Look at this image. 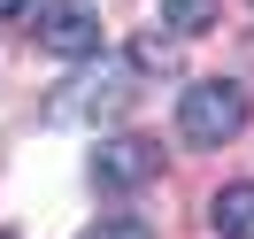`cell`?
Segmentation results:
<instances>
[{
    "instance_id": "cell-4",
    "label": "cell",
    "mask_w": 254,
    "mask_h": 239,
    "mask_svg": "<svg viewBox=\"0 0 254 239\" xmlns=\"http://www.w3.org/2000/svg\"><path fill=\"white\" fill-rule=\"evenodd\" d=\"M146 177H162V147H154V139L116 131V139L93 147V185H100V193H139Z\"/></svg>"
},
{
    "instance_id": "cell-2",
    "label": "cell",
    "mask_w": 254,
    "mask_h": 239,
    "mask_svg": "<svg viewBox=\"0 0 254 239\" xmlns=\"http://www.w3.org/2000/svg\"><path fill=\"white\" fill-rule=\"evenodd\" d=\"M124 100H131V70L124 62H100V70H77V78L47 100V116L54 124H100V116H116Z\"/></svg>"
},
{
    "instance_id": "cell-7",
    "label": "cell",
    "mask_w": 254,
    "mask_h": 239,
    "mask_svg": "<svg viewBox=\"0 0 254 239\" xmlns=\"http://www.w3.org/2000/svg\"><path fill=\"white\" fill-rule=\"evenodd\" d=\"M85 239H154V232H146L139 216H108V224H100V232H85Z\"/></svg>"
},
{
    "instance_id": "cell-8",
    "label": "cell",
    "mask_w": 254,
    "mask_h": 239,
    "mask_svg": "<svg viewBox=\"0 0 254 239\" xmlns=\"http://www.w3.org/2000/svg\"><path fill=\"white\" fill-rule=\"evenodd\" d=\"M23 8H31V0H0V23H8V16H23Z\"/></svg>"
},
{
    "instance_id": "cell-3",
    "label": "cell",
    "mask_w": 254,
    "mask_h": 239,
    "mask_svg": "<svg viewBox=\"0 0 254 239\" xmlns=\"http://www.w3.org/2000/svg\"><path fill=\"white\" fill-rule=\"evenodd\" d=\"M39 47L62 62H93L100 54V0H47L39 8Z\"/></svg>"
},
{
    "instance_id": "cell-6",
    "label": "cell",
    "mask_w": 254,
    "mask_h": 239,
    "mask_svg": "<svg viewBox=\"0 0 254 239\" xmlns=\"http://www.w3.org/2000/svg\"><path fill=\"white\" fill-rule=\"evenodd\" d=\"M216 8L223 0H162V23H170L177 39H200L208 23H216Z\"/></svg>"
},
{
    "instance_id": "cell-1",
    "label": "cell",
    "mask_w": 254,
    "mask_h": 239,
    "mask_svg": "<svg viewBox=\"0 0 254 239\" xmlns=\"http://www.w3.org/2000/svg\"><path fill=\"white\" fill-rule=\"evenodd\" d=\"M239 131H247V85H231V78L185 85V100H177V139L185 147H223Z\"/></svg>"
},
{
    "instance_id": "cell-5",
    "label": "cell",
    "mask_w": 254,
    "mask_h": 239,
    "mask_svg": "<svg viewBox=\"0 0 254 239\" xmlns=\"http://www.w3.org/2000/svg\"><path fill=\"white\" fill-rule=\"evenodd\" d=\"M208 224H216L223 239H254V177H239V185H223L216 201H208Z\"/></svg>"
},
{
    "instance_id": "cell-9",
    "label": "cell",
    "mask_w": 254,
    "mask_h": 239,
    "mask_svg": "<svg viewBox=\"0 0 254 239\" xmlns=\"http://www.w3.org/2000/svg\"><path fill=\"white\" fill-rule=\"evenodd\" d=\"M0 239H16V232H0Z\"/></svg>"
}]
</instances>
